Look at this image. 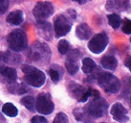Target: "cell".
<instances>
[{"label": "cell", "mask_w": 131, "mask_h": 123, "mask_svg": "<svg viewBox=\"0 0 131 123\" xmlns=\"http://www.w3.org/2000/svg\"><path fill=\"white\" fill-rule=\"evenodd\" d=\"M21 69L24 73V80L28 85L35 87H40L44 85L46 77L43 71L29 65H22Z\"/></svg>", "instance_id": "cell-1"}, {"label": "cell", "mask_w": 131, "mask_h": 123, "mask_svg": "<svg viewBox=\"0 0 131 123\" xmlns=\"http://www.w3.org/2000/svg\"><path fill=\"white\" fill-rule=\"evenodd\" d=\"M29 58L37 64L47 63L51 58V50L45 43L35 42L29 51Z\"/></svg>", "instance_id": "cell-2"}, {"label": "cell", "mask_w": 131, "mask_h": 123, "mask_svg": "<svg viewBox=\"0 0 131 123\" xmlns=\"http://www.w3.org/2000/svg\"><path fill=\"white\" fill-rule=\"evenodd\" d=\"M98 83L103 91L108 93H116L120 91L121 82L115 75L108 72H101L98 75Z\"/></svg>", "instance_id": "cell-3"}, {"label": "cell", "mask_w": 131, "mask_h": 123, "mask_svg": "<svg viewBox=\"0 0 131 123\" xmlns=\"http://www.w3.org/2000/svg\"><path fill=\"white\" fill-rule=\"evenodd\" d=\"M8 43L13 51L20 52L25 50L28 46V40L25 32L22 30H13L8 36Z\"/></svg>", "instance_id": "cell-4"}, {"label": "cell", "mask_w": 131, "mask_h": 123, "mask_svg": "<svg viewBox=\"0 0 131 123\" xmlns=\"http://www.w3.org/2000/svg\"><path fill=\"white\" fill-rule=\"evenodd\" d=\"M85 108H86L85 111L88 116H90L93 118H99L106 115L108 104L102 97L98 96V97L93 98V100L89 102V104Z\"/></svg>", "instance_id": "cell-5"}, {"label": "cell", "mask_w": 131, "mask_h": 123, "mask_svg": "<svg viewBox=\"0 0 131 123\" xmlns=\"http://www.w3.org/2000/svg\"><path fill=\"white\" fill-rule=\"evenodd\" d=\"M36 109L41 115H50L53 112L55 105L52 101L51 95L48 93H40L38 94L37 100H36Z\"/></svg>", "instance_id": "cell-6"}, {"label": "cell", "mask_w": 131, "mask_h": 123, "mask_svg": "<svg viewBox=\"0 0 131 123\" xmlns=\"http://www.w3.org/2000/svg\"><path fill=\"white\" fill-rule=\"evenodd\" d=\"M108 41H109V39L106 36V34L100 33V34L95 35L90 40L89 43H88V48L92 53L100 54L106 48Z\"/></svg>", "instance_id": "cell-7"}, {"label": "cell", "mask_w": 131, "mask_h": 123, "mask_svg": "<svg viewBox=\"0 0 131 123\" xmlns=\"http://www.w3.org/2000/svg\"><path fill=\"white\" fill-rule=\"evenodd\" d=\"M53 13H54V7L51 2H48V1L38 2L33 10L34 16L37 21L45 20L46 18L51 16Z\"/></svg>", "instance_id": "cell-8"}, {"label": "cell", "mask_w": 131, "mask_h": 123, "mask_svg": "<svg viewBox=\"0 0 131 123\" xmlns=\"http://www.w3.org/2000/svg\"><path fill=\"white\" fill-rule=\"evenodd\" d=\"M72 23L65 15H60L55 18V33L57 38L65 36L71 30Z\"/></svg>", "instance_id": "cell-9"}, {"label": "cell", "mask_w": 131, "mask_h": 123, "mask_svg": "<svg viewBox=\"0 0 131 123\" xmlns=\"http://www.w3.org/2000/svg\"><path fill=\"white\" fill-rule=\"evenodd\" d=\"M110 113L114 120H116L120 123H125L128 121V116H127V110L124 108L123 104L121 103H115L114 105L111 107L110 110Z\"/></svg>", "instance_id": "cell-10"}, {"label": "cell", "mask_w": 131, "mask_h": 123, "mask_svg": "<svg viewBox=\"0 0 131 123\" xmlns=\"http://www.w3.org/2000/svg\"><path fill=\"white\" fill-rule=\"evenodd\" d=\"M70 91L74 97L80 102H85L86 100H88V98L91 97L92 95V89L85 90L84 87H82L78 84H73L71 86Z\"/></svg>", "instance_id": "cell-11"}, {"label": "cell", "mask_w": 131, "mask_h": 123, "mask_svg": "<svg viewBox=\"0 0 131 123\" xmlns=\"http://www.w3.org/2000/svg\"><path fill=\"white\" fill-rule=\"evenodd\" d=\"M77 52H78V50L71 51L65 61V67L67 69L68 73L71 74V75H75L79 71V64H78L77 60L80 56V52L78 54H76Z\"/></svg>", "instance_id": "cell-12"}, {"label": "cell", "mask_w": 131, "mask_h": 123, "mask_svg": "<svg viewBox=\"0 0 131 123\" xmlns=\"http://www.w3.org/2000/svg\"><path fill=\"white\" fill-rule=\"evenodd\" d=\"M37 30L38 36L43 38L46 40H51L53 32H52V26L49 22H46L44 20L37 21Z\"/></svg>", "instance_id": "cell-13"}, {"label": "cell", "mask_w": 131, "mask_h": 123, "mask_svg": "<svg viewBox=\"0 0 131 123\" xmlns=\"http://www.w3.org/2000/svg\"><path fill=\"white\" fill-rule=\"evenodd\" d=\"M0 78H3L9 84L15 82V80L17 78L16 70L15 68H13V67L1 66L0 67Z\"/></svg>", "instance_id": "cell-14"}, {"label": "cell", "mask_w": 131, "mask_h": 123, "mask_svg": "<svg viewBox=\"0 0 131 123\" xmlns=\"http://www.w3.org/2000/svg\"><path fill=\"white\" fill-rule=\"evenodd\" d=\"M76 35L80 40H88L92 36L91 28L86 23H81V24H80V25L77 27Z\"/></svg>", "instance_id": "cell-15"}, {"label": "cell", "mask_w": 131, "mask_h": 123, "mask_svg": "<svg viewBox=\"0 0 131 123\" xmlns=\"http://www.w3.org/2000/svg\"><path fill=\"white\" fill-rule=\"evenodd\" d=\"M6 20L11 25H20L23 22V13L21 11H14L10 13Z\"/></svg>", "instance_id": "cell-16"}, {"label": "cell", "mask_w": 131, "mask_h": 123, "mask_svg": "<svg viewBox=\"0 0 131 123\" xmlns=\"http://www.w3.org/2000/svg\"><path fill=\"white\" fill-rule=\"evenodd\" d=\"M101 65L103 68L109 69V70H114L116 69L117 65H118V61L114 56L111 55H106L101 61Z\"/></svg>", "instance_id": "cell-17"}, {"label": "cell", "mask_w": 131, "mask_h": 123, "mask_svg": "<svg viewBox=\"0 0 131 123\" xmlns=\"http://www.w3.org/2000/svg\"><path fill=\"white\" fill-rule=\"evenodd\" d=\"M2 112L4 115H6L9 117H15L18 113L17 108L12 103H5L2 106Z\"/></svg>", "instance_id": "cell-18"}, {"label": "cell", "mask_w": 131, "mask_h": 123, "mask_svg": "<svg viewBox=\"0 0 131 123\" xmlns=\"http://www.w3.org/2000/svg\"><path fill=\"white\" fill-rule=\"evenodd\" d=\"M96 69V63L91 58H85L82 61V71L86 74H90Z\"/></svg>", "instance_id": "cell-19"}, {"label": "cell", "mask_w": 131, "mask_h": 123, "mask_svg": "<svg viewBox=\"0 0 131 123\" xmlns=\"http://www.w3.org/2000/svg\"><path fill=\"white\" fill-rule=\"evenodd\" d=\"M21 104L23 106H25V108H27L30 112H35L36 110V100L35 98L32 96H25L21 99Z\"/></svg>", "instance_id": "cell-20"}, {"label": "cell", "mask_w": 131, "mask_h": 123, "mask_svg": "<svg viewBox=\"0 0 131 123\" xmlns=\"http://www.w3.org/2000/svg\"><path fill=\"white\" fill-rule=\"evenodd\" d=\"M9 91H11L12 93L22 94V93H24V92H26L27 89H26L23 85H21V84H17V83H15V82H13V83H10Z\"/></svg>", "instance_id": "cell-21"}, {"label": "cell", "mask_w": 131, "mask_h": 123, "mask_svg": "<svg viewBox=\"0 0 131 123\" xmlns=\"http://www.w3.org/2000/svg\"><path fill=\"white\" fill-rule=\"evenodd\" d=\"M107 20H108V23H109V25L114 28V29H117V28H119V26L121 25V17L119 15H117V14H111V15H107Z\"/></svg>", "instance_id": "cell-22"}, {"label": "cell", "mask_w": 131, "mask_h": 123, "mask_svg": "<svg viewBox=\"0 0 131 123\" xmlns=\"http://www.w3.org/2000/svg\"><path fill=\"white\" fill-rule=\"evenodd\" d=\"M69 48H70V45H69V42L65 40H59V42L58 44V52L62 55H65L68 53V51H69Z\"/></svg>", "instance_id": "cell-23"}, {"label": "cell", "mask_w": 131, "mask_h": 123, "mask_svg": "<svg viewBox=\"0 0 131 123\" xmlns=\"http://www.w3.org/2000/svg\"><path fill=\"white\" fill-rule=\"evenodd\" d=\"M53 123H69L68 116H66L64 112H58L56 116Z\"/></svg>", "instance_id": "cell-24"}, {"label": "cell", "mask_w": 131, "mask_h": 123, "mask_svg": "<svg viewBox=\"0 0 131 123\" xmlns=\"http://www.w3.org/2000/svg\"><path fill=\"white\" fill-rule=\"evenodd\" d=\"M113 7L120 9V10H125L128 7V0H115L113 3Z\"/></svg>", "instance_id": "cell-25"}, {"label": "cell", "mask_w": 131, "mask_h": 123, "mask_svg": "<svg viewBox=\"0 0 131 123\" xmlns=\"http://www.w3.org/2000/svg\"><path fill=\"white\" fill-rule=\"evenodd\" d=\"M49 74H50V77H51L52 81L55 82V83H57V82L59 81V79H60V75H61L58 69H55V68H53V67L50 68V70H49Z\"/></svg>", "instance_id": "cell-26"}, {"label": "cell", "mask_w": 131, "mask_h": 123, "mask_svg": "<svg viewBox=\"0 0 131 123\" xmlns=\"http://www.w3.org/2000/svg\"><path fill=\"white\" fill-rule=\"evenodd\" d=\"M123 32L125 34L130 35L131 34V20L129 19H124L123 23Z\"/></svg>", "instance_id": "cell-27"}, {"label": "cell", "mask_w": 131, "mask_h": 123, "mask_svg": "<svg viewBox=\"0 0 131 123\" xmlns=\"http://www.w3.org/2000/svg\"><path fill=\"white\" fill-rule=\"evenodd\" d=\"M124 92L127 93V91L131 90V78L125 77L124 78Z\"/></svg>", "instance_id": "cell-28"}, {"label": "cell", "mask_w": 131, "mask_h": 123, "mask_svg": "<svg viewBox=\"0 0 131 123\" xmlns=\"http://www.w3.org/2000/svg\"><path fill=\"white\" fill-rule=\"evenodd\" d=\"M48 120L41 116H36L31 119V123H47Z\"/></svg>", "instance_id": "cell-29"}, {"label": "cell", "mask_w": 131, "mask_h": 123, "mask_svg": "<svg viewBox=\"0 0 131 123\" xmlns=\"http://www.w3.org/2000/svg\"><path fill=\"white\" fill-rule=\"evenodd\" d=\"M9 7V0H0V14H4Z\"/></svg>", "instance_id": "cell-30"}, {"label": "cell", "mask_w": 131, "mask_h": 123, "mask_svg": "<svg viewBox=\"0 0 131 123\" xmlns=\"http://www.w3.org/2000/svg\"><path fill=\"white\" fill-rule=\"evenodd\" d=\"M125 65L128 67V69L130 70V72H131V57H129V58L126 60V61H125Z\"/></svg>", "instance_id": "cell-31"}, {"label": "cell", "mask_w": 131, "mask_h": 123, "mask_svg": "<svg viewBox=\"0 0 131 123\" xmlns=\"http://www.w3.org/2000/svg\"><path fill=\"white\" fill-rule=\"evenodd\" d=\"M74 1H76V2H78V3H80V4H84V3H86L87 1H89V0H74Z\"/></svg>", "instance_id": "cell-32"}, {"label": "cell", "mask_w": 131, "mask_h": 123, "mask_svg": "<svg viewBox=\"0 0 131 123\" xmlns=\"http://www.w3.org/2000/svg\"><path fill=\"white\" fill-rule=\"evenodd\" d=\"M130 42H131V39H130Z\"/></svg>", "instance_id": "cell-33"}, {"label": "cell", "mask_w": 131, "mask_h": 123, "mask_svg": "<svg viewBox=\"0 0 131 123\" xmlns=\"http://www.w3.org/2000/svg\"><path fill=\"white\" fill-rule=\"evenodd\" d=\"M130 103H131V99H130Z\"/></svg>", "instance_id": "cell-34"}, {"label": "cell", "mask_w": 131, "mask_h": 123, "mask_svg": "<svg viewBox=\"0 0 131 123\" xmlns=\"http://www.w3.org/2000/svg\"><path fill=\"white\" fill-rule=\"evenodd\" d=\"M102 123H105V122H102Z\"/></svg>", "instance_id": "cell-35"}]
</instances>
